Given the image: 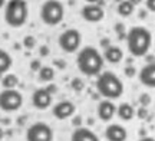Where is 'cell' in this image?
I'll use <instances>...</instances> for the list:
<instances>
[{
	"mask_svg": "<svg viewBox=\"0 0 155 141\" xmlns=\"http://www.w3.org/2000/svg\"><path fill=\"white\" fill-rule=\"evenodd\" d=\"M83 20H86L89 23H96L101 22L104 16H105V10L102 9V6L99 5H86L82 7L81 10Z\"/></svg>",
	"mask_w": 155,
	"mask_h": 141,
	"instance_id": "9c48e42d",
	"label": "cell"
},
{
	"mask_svg": "<svg viewBox=\"0 0 155 141\" xmlns=\"http://www.w3.org/2000/svg\"><path fill=\"white\" fill-rule=\"evenodd\" d=\"M5 5H6V0H0V9H2Z\"/></svg>",
	"mask_w": 155,
	"mask_h": 141,
	"instance_id": "f35d334b",
	"label": "cell"
},
{
	"mask_svg": "<svg viewBox=\"0 0 155 141\" xmlns=\"http://www.w3.org/2000/svg\"><path fill=\"white\" fill-rule=\"evenodd\" d=\"M96 114H98V117L99 119H102L104 123H108V121H111L114 118V115L116 114V107L115 104L109 99H104V101L99 102V105H98V109H96Z\"/></svg>",
	"mask_w": 155,
	"mask_h": 141,
	"instance_id": "7c38bea8",
	"label": "cell"
},
{
	"mask_svg": "<svg viewBox=\"0 0 155 141\" xmlns=\"http://www.w3.org/2000/svg\"><path fill=\"white\" fill-rule=\"evenodd\" d=\"M96 91L105 99H116L124 94V84L118 78V75L111 71L99 73V76L96 79Z\"/></svg>",
	"mask_w": 155,
	"mask_h": 141,
	"instance_id": "3957f363",
	"label": "cell"
},
{
	"mask_svg": "<svg viewBox=\"0 0 155 141\" xmlns=\"http://www.w3.org/2000/svg\"><path fill=\"white\" fill-rule=\"evenodd\" d=\"M32 104L38 109H46L52 104V94L46 88H39L32 95Z\"/></svg>",
	"mask_w": 155,
	"mask_h": 141,
	"instance_id": "8fae6325",
	"label": "cell"
},
{
	"mask_svg": "<svg viewBox=\"0 0 155 141\" xmlns=\"http://www.w3.org/2000/svg\"><path fill=\"white\" fill-rule=\"evenodd\" d=\"M55 78V69L50 66H42L39 71V79L42 82H50Z\"/></svg>",
	"mask_w": 155,
	"mask_h": 141,
	"instance_id": "44dd1931",
	"label": "cell"
},
{
	"mask_svg": "<svg viewBox=\"0 0 155 141\" xmlns=\"http://www.w3.org/2000/svg\"><path fill=\"white\" fill-rule=\"evenodd\" d=\"M138 141H155V138H152V137H142V138Z\"/></svg>",
	"mask_w": 155,
	"mask_h": 141,
	"instance_id": "e575fe53",
	"label": "cell"
},
{
	"mask_svg": "<svg viewBox=\"0 0 155 141\" xmlns=\"http://www.w3.org/2000/svg\"><path fill=\"white\" fill-rule=\"evenodd\" d=\"M71 86H72V89L75 91V92H81V91H83V88H85V82H83L81 78L75 76V78L71 81Z\"/></svg>",
	"mask_w": 155,
	"mask_h": 141,
	"instance_id": "7402d4cb",
	"label": "cell"
},
{
	"mask_svg": "<svg viewBox=\"0 0 155 141\" xmlns=\"http://www.w3.org/2000/svg\"><path fill=\"white\" fill-rule=\"evenodd\" d=\"M124 72H125V75H127L128 78H134V76L137 75V69H135V66H132V65H128Z\"/></svg>",
	"mask_w": 155,
	"mask_h": 141,
	"instance_id": "d4e9b609",
	"label": "cell"
},
{
	"mask_svg": "<svg viewBox=\"0 0 155 141\" xmlns=\"http://www.w3.org/2000/svg\"><path fill=\"white\" fill-rule=\"evenodd\" d=\"M71 141H99V137L89 128L79 127V128H75V131L72 133Z\"/></svg>",
	"mask_w": 155,
	"mask_h": 141,
	"instance_id": "9a60e30c",
	"label": "cell"
},
{
	"mask_svg": "<svg viewBox=\"0 0 155 141\" xmlns=\"http://www.w3.org/2000/svg\"><path fill=\"white\" fill-rule=\"evenodd\" d=\"M40 68H42L40 61H38V59H33V61L30 62V69H32V71H36V72H39V71H40Z\"/></svg>",
	"mask_w": 155,
	"mask_h": 141,
	"instance_id": "4316f807",
	"label": "cell"
},
{
	"mask_svg": "<svg viewBox=\"0 0 155 141\" xmlns=\"http://www.w3.org/2000/svg\"><path fill=\"white\" fill-rule=\"evenodd\" d=\"M12 56L7 53L6 51L0 49V73H5L7 72L12 66Z\"/></svg>",
	"mask_w": 155,
	"mask_h": 141,
	"instance_id": "ffe728a7",
	"label": "cell"
},
{
	"mask_svg": "<svg viewBox=\"0 0 155 141\" xmlns=\"http://www.w3.org/2000/svg\"><path fill=\"white\" fill-rule=\"evenodd\" d=\"M101 45L104 46L105 49H106V48H108V46H111V45H109V40L106 39V38H105V39H104V40H102V42H101Z\"/></svg>",
	"mask_w": 155,
	"mask_h": 141,
	"instance_id": "1f68e13d",
	"label": "cell"
},
{
	"mask_svg": "<svg viewBox=\"0 0 155 141\" xmlns=\"http://www.w3.org/2000/svg\"><path fill=\"white\" fill-rule=\"evenodd\" d=\"M76 111V108H75V104L72 101H61L58 102L55 107L52 108V114H53V117L58 119H66V118H71L73 114Z\"/></svg>",
	"mask_w": 155,
	"mask_h": 141,
	"instance_id": "30bf717a",
	"label": "cell"
},
{
	"mask_svg": "<svg viewBox=\"0 0 155 141\" xmlns=\"http://www.w3.org/2000/svg\"><path fill=\"white\" fill-rule=\"evenodd\" d=\"M145 17H147V12L141 10V12H139V19H145Z\"/></svg>",
	"mask_w": 155,
	"mask_h": 141,
	"instance_id": "d590c367",
	"label": "cell"
},
{
	"mask_svg": "<svg viewBox=\"0 0 155 141\" xmlns=\"http://www.w3.org/2000/svg\"><path fill=\"white\" fill-rule=\"evenodd\" d=\"M72 124L75 125V127H78V128H79V125H81V117H79V115H76V117L72 119Z\"/></svg>",
	"mask_w": 155,
	"mask_h": 141,
	"instance_id": "f546056e",
	"label": "cell"
},
{
	"mask_svg": "<svg viewBox=\"0 0 155 141\" xmlns=\"http://www.w3.org/2000/svg\"><path fill=\"white\" fill-rule=\"evenodd\" d=\"M39 53H40V56H48V55H49V48H48V46H40Z\"/></svg>",
	"mask_w": 155,
	"mask_h": 141,
	"instance_id": "f1b7e54d",
	"label": "cell"
},
{
	"mask_svg": "<svg viewBox=\"0 0 155 141\" xmlns=\"http://www.w3.org/2000/svg\"><path fill=\"white\" fill-rule=\"evenodd\" d=\"M139 82L147 88H155V62L145 65L138 73Z\"/></svg>",
	"mask_w": 155,
	"mask_h": 141,
	"instance_id": "4fadbf2b",
	"label": "cell"
},
{
	"mask_svg": "<svg viewBox=\"0 0 155 141\" xmlns=\"http://www.w3.org/2000/svg\"><path fill=\"white\" fill-rule=\"evenodd\" d=\"M116 114L118 117L122 119V121H131L135 115V109L131 104L128 102H122L119 107H116Z\"/></svg>",
	"mask_w": 155,
	"mask_h": 141,
	"instance_id": "e0dca14e",
	"label": "cell"
},
{
	"mask_svg": "<svg viewBox=\"0 0 155 141\" xmlns=\"http://www.w3.org/2000/svg\"><path fill=\"white\" fill-rule=\"evenodd\" d=\"M82 42V35L76 29H66L59 36V46L66 53H73L79 49Z\"/></svg>",
	"mask_w": 155,
	"mask_h": 141,
	"instance_id": "52a82bcc",
	"label": "cell"
},
{
	"mask_svg": "<svg viewBox=\"0 0 155 141\" xmlns=\"http://www.w3.org/2000/svg\"><path fill=\"white\" fill-rule=\"evenodd\" d=\"M35 45H36V39H35V36H25V39H23V46L26 48V49H33Z\"/></svg>",
	"mask_w": 155,
	"mask_h": 141,
	"instance_id": "603a6c76",
	"label": "cell"
},
{
	"mask_svg": "<svg viewBox=\"0 0 155 141\" xmlns=\"http://www.w3.org/2000/svg\"><path fill=\"white\" fill-rule=\"evenodd\" d=\"M105 137L108 141H127L128 133L127 130L119 124H111L106 127Z\"/></svg>",
	"mask_w": 155,
	"mask_h": 141,
	"instance_id": "5bb4252c",
	"label": "cell"
},
{
	"mask_svg": "<svg viewBox=\"0 0 155 141\" xmlns=\"http://www.w3.org/2000/svg\"><path fill=\"white\" fill-rule=\"evenodd\" d=\"M152 45V35L144 26H134L127 33V46L129 53L135 58L145 56Z\"/></svg>",
	"mask_w": 155,
	"mask_h": 141,
	"instance_id": "6da1fadb",
	"label": "cell"
},
{
	"mask_svg": "<svg viewBox=\"0 0 155 141\" xmlns=\"http://www.w3.org/2000/svg\"><path fill=\"white\" fill-rule=\"evenodd\" d=\"M116 2H118V3H121V2H122V0H116Z\"/></svg>",
	"mask_w": 155,
	"mask_h": 141,
	"instance_id": "ab89813d",
	"label": "cell"
},
{
	"mask_svg": "<svg viewBox=\"0 0 155 141\" xmlns=\"http://www.w3.org/2000/svg\"><path fill=\"white\" fill-rule=\"evenodd\" d=\"M124 58V52L119 46H108L104 52V59L109 63H119Z\"/></svg>",
	"mask_w": 155,
	"mask_h": 141,
	"instance_id": "2e32d148",
	"label": "cell"
},
{
	"mask_svg": "<svg viewBox=\"0 0 155 141\" xmlns=\"http://www.w3.org/2000/svg\"><path fill=\"white\" fill-rule=\"evenodd\" d=\"M46 89L49 91L50 94H53V92H56V86H53V85H50V86H48Z\"/></svg>",
	"mask_w": 155,
	"mask_h": 141,
	"instance_id": "836d02e7",
	"label": "cell"
},
{
	"mask_svg": "<svg viewBox=\"0 0 155 141\" xmlns=\"http://www.w3.org/2000/svg\"><path fill=\"white\" fill-rule=\"evenodd\" d=\"M26 141H53V131L46 123H35L26 131Z\"/></svg>",
	"mask_w": 155,
	"mask_h": 141,
	"instance_id": "ba28073f",
	"label": "cell"
},
{
	"mask_svg": "<svg viewBox=\"0 0 155 141\" xmlns=\"http://www.w3.org/2000/svg\"><path fill=\"white\" fill-rule=\"evenodd\" d=\"M23 104V95L17 89H3L0 92V109L6 112L17 111Z\"/></svg>",
	"mask_w": 155,
	"mask_h": 141,
	"instance_id": "8992f818",
	"label": "cell"
},
{
	"mask_svg": "<svg viewBox=\"0 0 155 141\" xmlns=\"http://www.w3.org/2000/svg\"><path fill=\"white\" fill-rule=\"evenodd\" d=\"M29 7L26 0H9L5 5V22L10 28H20L28 22Z\"/></svg>",
	"mask_w": 155,
	"mask_h": 141,
	"instance_id": "277c9868",
	"label": "cell"
},
{
	"mask_svg": "<svg viewBox=\"0 0 155 141\" xmlns=\"http://www.w3.org/2000/svg\"><path fill=\"white\" fill-rule=\"evenodd\" d=\"M65 9L59 0H46L40 7V19L48 26H56L63 20Z\"/></svg>",
	"mask_w": 155,
	"mask_h": 141,
	"instance_id": "5b68a950",
	"label": "cell"
},
{
	"mask_svg": "<svg viewBox=\"0 0 155 141\" xmlns=\"http://www.w3.org/2000/svg\"><path fill=\"white\" fill-rule=\"evenodd\" d=\"M139 104H141V107H148L151 104V96L148 95V94H141V96H139Z\"/></svg>",
	"mask_w": 155,
	"mask_h": 141,
	"instance_id": "cb8c5ba5",
	"label": "cell"
},
{
	"mask_svg": "<svg viewBox=\"0 0 155 141\" xmlns=\"http://www.w3.org/2000/svg\"><path fill=\"white\" fill-rule=\"evenodd\" d=\"M2 85L5 89H16V86L19 85V78L15 73H6L2 79Z\"/></svg>",
	"mask_w": 155,
	"mask_h": 141,
	"instance_id": "d6986e66",
	"label": "cell"
},
{
	"mask_svg": "<svg viewBox=\"0 0 155 141\" xmlns=\"http://www.w3.org/2000/svg\"><path fill=\"white\" fill-rule=\"evenodd\" d=\"M55 65L56 66H59V68H66V63L63 62V61H61V59H58V61H55Z\"/></svg>",
	"mask_w": 155,
	"mask_h": 141,
	"instance_id": "4dcf8cb0",
	"label": "cell"
},
{
	"mask_svg": "<svg viewBox=\"0 0 155 141\" xmlns=\"http://www.w3.org/2000/svg\"><path fill=\"white\" fill-rule=\"evenodd\" d=\"M128 2H131L134 6H137V5H141V3H142L144 0H128Z\"/></svg>",
	"mask_w": 155,
	"mask_h": 141,
	"instance_id": "d6a6232c",
	"label": "cell"
},
{
	"mask_svg": "<svg viewBox=\"0 0 155 141\" xmlns=\"http://www.w3.org/2000/svg\"><path fill=\"white\" fill-rule=\"evenodd\" d=\"M137 115H138L139 119H145L147 117H148V109H147L145 107L138 108V112H137Z\"/></svg>",
	"mask_w": 155,
	"mask_h": 141,
	"instance_id": "484cf974",
	"label": "cell"
},
{
	"mask_svg": "<svg viewBox=\"0 0 155 141\" xmlns=\"http://www.w3.org/2000/svg\"><path fill=\"white\" fill-rule=\"evenodd\" d=\"M134 9H135V6H134L131 2H128V0H122L121 3H118L116 12H118V15L122 16V17H129L134 13Z\"/></svg>",
	"mask_w": 155,
	"mask_h": 141,
	"instance_id": "ac0fdd59",
	"label": "cell"
},
{
	"mask_svg": "<svg viewBox=\"0 0 155 141\" xmlns=\"http://www.w3.org/2000/svg\"><path fill=\"white\" fill-rule=\"evenodd\" d=\"M76 65L78 69L83 75L95 76V75H99L104 68V56L95 46H85L78 52Z\"/></svg>",
	"mask_w": 155,
	"mask_h": 141,
	"instance_id": "7a4b0ae2",
	"label": "cell"
},
{
	"mask_svg": "<svg viewBox=\"0 0 155 141\" xmlns=\"http://www.w3.org/2000/svg\"><path fill=\"white\" fill-rule=\"evenodd\" d=\"M3 137H5V131H3V128H0V141L3 140Z\"/></svg>",
	"mask_w": 155,
	"mask_h": 141,
	"instance_id": "74e56055",
	"label": "cell"
},
{
	"mask_svg": "<svg viewBox=\"0 0 155 141\" xmlns=\"http://www.w3.org/2000/svg\"><path fill=\"white\" fill-rule=\"evenodd\" d=\"M86 3H89V5H96V3H99L101 0H85Z\"/></svg>",
	"mask_w": 155,
	"mask_h": 141,
	"instance_id": "8d00e7d4",
	"label": "cell"
},
{
	"mask_svg": "<svg viewBox=\"0 0 155 141\" xmlns=\"http://www.w3.org/2000/svg\"><path fill=\"white\" fill-rule=\"evenodd\" d=\"M145 6H147V10L155 13V0H145Z\"/></svg>",
	"mask_w": 155,
	"mask_h": 141,
	"instance_id": "83f0119b",
	"label": "cell"
}]
</instances>
